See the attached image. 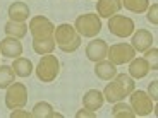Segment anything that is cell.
Wrapping results in <instances>:
<instances>
[{"instance_id": "cell-7", "label": "cell", "mask_w": 158, "mask_h": 118, "mask_svg": "<svg viewBox=\"0 0 158 118\" xmlns=\"http://www.w3.org/2000/svg\"><path fill=\"white\" fill-rule=\"evenodd\" d=\"M29 33L33 34V39H48L53 38L55 26L43 16H36L29 21Z\"/></svg>"}, {"instance_id": "cell-22", "label": "cell", "mask_w": 158, "mask_h": 118, "mask_svg": "<svg viewBox=\"0 0 158 118\" xmlns=\"http://www.w3.org/2000/svg\"><path fill=\"white\" fill-rule=\"evenodd\" d=\"M16 74H14V69L9 67V65H0V89H7L14 81Z\"/></svg>"}, {"instance_id": "cell-6", "label": "cell", "mask_w": 158, "mask_h": 118, "mask_svg": "<svg viewBox=\"0 0 158 118\" xmlns=\"http://www.w3.org/2000/svg\"><path fill=\"white\" fill-rule=\"evenodd\" d=\"M107 57L108 62H112L114 65H124V63H129L136 57V50L127 43H117L108 48Z\"/></svg>"}, {"instance_id": "cell-17", "label": "cell", "mask_w": 158, "mask_h": 118, "mask_svg": "<svg viewBox=\"0 0 158 118\" xmlns=\"http://www.w3.org/2000/svg\"><path fill=\"white\" fill-rule=\"evenodd\" d=\"M95 74L98 79L102 81H110L112 77L117 75V69L112 62H105V60H100L96 62V67H95Z\"/></svg>"}, {"instance_id": "cell-9", "label": "cell", "mask_w": 158, "mask_h": 118, "mask_svg": "<svg viewBox=\"0 0 158 118\" xmlns=\"http://www.w3.org/2000/svg\"><path fill=\"white\" fill-rule=\"evenodd\" d=\"M108 31L118 38H127L134 33V21L126 16H115L108 17Z\"/></svg>"}, {"instance_id": "cell-4", "label": "cell", "mask_w": 158, "mask_h": 118, "mask_svg": "<svg viewBox=\"0 0 158 118\" xmlns=\"http://www.w3.org/2000/svg\"><path fill=\"white\" fill-rule=\"evenodd\" d=\"M76 31L79 33V36L84 38H95L100 31H102V21H100L98 14H83L79 16L74 22Z\"/></svg>"}, {"instance_id": "cell-15", "label": "cell", "mask_w": 158, "mask_h": 118, "mask_svg": "<svg viewBox=\"0 0 158 118\" xmlns=\"http://www.w3.org/2000/svg\"><path fill=\"white\" fill-rule=\"evenodd\" d=\"M150 72V63L146 62V58H132L129 65V74L134 79H143L146 77Z\"/></svg>"}, {"instance_id": "cell-13", "label": "cell", "mask_w": 158, "mask_h": 118, "mask_svg": "<svg viewBox=\"0 0 158 118\" xmlns=\"http://www.w3.org/2000/svg\"><path fill=\"white\" fill-rule=\"evenodd\" d=\"M153 45V36L150 31L146 29H138V33H134L132 36V45L131 46L134 48L136 51H146L148 48H151Z\"/></svg>"}, {"instance_id": "cell-18", "label": "cell", "mask_w": 158, "mask_h": 118, "mask_svg": "<svg viewBox=\"0 0 158 118\" xmlns=\"http://www.w3.org/2000/svg\"><path fill=\"white\" fill-rule=\"evenodd\" d=\"M4 31L7 36H10V38H24L26 36V33H28V26L24 22H16V21H9L7 24L4 26Z\"/></svg>"}, {"instance_id": "cell-5", "label": "cell", "mask_w": 158, "mask_h": 118, "mask_svg": "<svg viewBox=\"0 0 158 118\" xmlns=\"http://www.w3.org/2000/svg\"><path fill=\"white\" fill-rule=\"evenodd\" d=\"M28 103V89L23 82H12L7 89L5 94V106L9 110H16V108H23Z\"/></svg>"}, {"instance_id": "cell-20", "label": "cell", "mask_w": 158, "mask_h": 118, "mask_svg": "<svg viewBox=\"0 0 158 118\" xmlns=\"http://www.w3.org/2000/svg\"><path fill=\"white\" fill-rule=\"evenodd\" d=\"M33 50L38 55H48L55 50V39L48 38V39H33Z\"/></svg>"}, {"instance_id": "cell-14", "label": "cell", "mask_w": 158, "mask_h": 118, "mask_svg": "<svg viewBox=\"0 0 158 118\" xmlns=\"http://www.w3.org/2000/svg\"><path fill=\"white\" fill-rule=\"evenodd\" d=\"M103 101H105L103 94L100 92V91H96V89L88 91L86 94L83 96V106L86 108V110H89V111L100 110V108L103 106Z\"/></svg>"}, {"instance_id": "cell-27", "label": "cell", "mask_w": 158, "mask_h": 118, "mask_svg": "<svg viewBox=\"0 0 158 118\" xmlns=\"http://www.w3.org/2000/svg\"><path fill=\"white\" fill-rule=\"evenodd\" d=\"M156 12H158V4H153L148 10V21L151 24H158V17H156Z\"/></svg>"}, {"instance_id": "cell-8", "label": "cell", "mask_w": 158, "mask_h": 118, "mask_svg": "<svg viewBox=\"0 0 158 118\" xmlns=\"http://www.w3.org/2000/svg\"><path fill=\"white\" fill-rule=\"evenodd\" d=\"M129 96H131V108L138 116H148L155 110L153 101L144 91H132Z\"/></svg>"}, {"instance_id": "cell-24", "label": "cell", "mask_w": 158, "mask_h": 118, "mask_svg": "<svg viewBox=\"0 0 158 118\" xmlns=\"http://www.w3.org/2000/svg\"><path fill=\"white\" fill-rule=\"evenodd\" d=\"M112 116L114 118H134V111H132V108L127 106L126 103H115L114 110H112Z\"/></svg>"}, {"instance_id": "cell-2", "label": "cell", "mask_w": 158, "mask_h": 118, "mask_svg": "<svg viewBox=\"0 0 158 118\" xmlns=\"http://www.w3.org/2000/svg\"><path fill=\"white\" fill-rule=\"evenodd\" d=\"M53 39L64 53H72L81 46V36L71 24H60L55 28Z\"/></svg>"}, {"instance_id": "cell-11", "label": "cell", "mask_w": 158, "mask_h": 118, "mask_svg": "<svg viewBox=\"0 0 158 118\" xmlns=\"http://www.w3.org/2000/svg\"><path fill=\"white\" fill-rule=\"evenodd\" d=\"M0 53L7 58H17L19 55H23V45L21 41H17V38L7 36L0 41Z\"/></svg>"}, {"instance_id": "cell-21", "label": "cell", "mask_w": 158, "mask_h": 118, "mask_svg": "<svg viewBox=\"0 0 158 118\" xmlns=\"http://www.w3.org/2000/svg\"><path fill=\"white\" fill-rule=\"evenodd\" d=\"M31 113H33L35 118H52V116H55V111H53L52 104H48V103H45V101L36 103Z\"/></svg>"}, {"instance_id": "cell-26", "label": "cell", "mask_w": 158, "mask_h": 118, "mask_svg": "<svg viewBox=\"0 0 158 118\" xmlns=\"http://www.w3.org/2000/svg\"><path fill=\"white\" fill-rule=\"evenodd\" d=\"M148 96L151 98V101H156L158 99V81H153L148 87Z\"/></svg>"}, {"instance_id": "cell-1", "label": "cell", "mask_w": 158, "mask_h": 118, "mask_svg": "<svg viewBox=\"0 0 158 118\" xmlns=\"http://www.w3.org/2000/svg\"><path fill=\"white\" fill-rule=\"evenodd\" d=\"M134 86L136 84L131 75L118 74V75H115L114 82L107 84V87L103 91V98L107 99L108 103H118L134 91Z\"/></svg>"}, {"instance_id": "cell-12", "label": "cell", "mask_w": 158, "mask_h": 118, "mask_svg": "<svg viewBox=\"0 0 158 118\" xmlns=\"http://www.w3.org/2000/svg\"><path fill=\"white\" fill-rule=\"evenodd\" d=\"M120 9H122L120 0H98V4H96V12L100 17H112L118 14Z\"/></svg>"}, {"instance_id": "cell-23", "label": "cell", "mask_w": 158, "mask_h": 118, "mask_svg": "<svg viewBox=\"0 0 158 118\" xmlns=\"http://www.w3.org/2000/svg\"><path fill=\"white\" fill-rule=\"evenodd\" d=\"M120 2L127 10L136 12V14H141V12L148 10V7H150L148 0H120Z\"/></svg>"}, {"instance_id": "cell-3", "label": "cell", "mask_w": 158, "mask_h": 118, "mask_svg": "<svg viewBox=\"0 0 158 118\" xmlns=\"http://www.w3.org/2000/svg\"><path fill=\"white\" fill-rule=\"evenodd\" d=\"M60 72V62L55 55H43L41 60L38 63V69H36V75L41 82H53L55 77Z\"/></svg>"}, {"instance_id": "cell-28", "label": "cell", "mask_w": 158, "mask_h": 118, "mask_svg": "<svg viewBox=\"0 0 158 118\" xmlns=\"http://www.w3.org/2000/svg\"><path fill=\"white\" fill-rule=\"evenodd\" d=\"M33 113H29V111H24V110H12L10 113V118H31Z\"/></svg>"}, {"instance_id": "cell-16", "label": "cell", "mask_w": 158, "mask_h": 118, "mask_svg": "<svg viewBox=\"0 0 158 118\" xmlns=\"http://www.w3.org/2000/svg\"><path fill=\"white\" fill-rule=\"evenodd\" d=\"M9 17L16 22H24L29 17V7L24 2H14L9 7Z\"/></svg>"}, {"instance_id": "cell-25", "label": "cell", "mask_w": 158, "mask_h": 118, "mask_svg": "<svg viewBox=\"0 0 158 118\" xmlns=\"http://www.w3.org/2000/svg\"><path fill=\"white\" fill-rule=\"evenodd\" d=\"M148 53H146V62L150 63V70H158V50L156 48H148Z\"/></svg>"}, {"instance_id": "cell-29", "label": "cell", "mask_w": 158, "mask_h": 118, "mask_svg": "<svg viewBox=\"0 0 158 118\" xmlns=\"http://www.w3.org/2000/svg\"><path fill=\"white\" fill-rule=\"evenodd\" d=\"M76 116L77 118H95L96 115H95V111H89V110H86V108H84V110H81V111H77V113H76Z\"/></svg>"}, {"instance_id": "cell-10", "label": "cell", "mask_w": 158, "mask_h": 118, "mask_svg": "<svg viewBox=\"0 0 158 118\" xmlns=\"http://www.w3.org/2000/svg\"><path fill=\"white\" fill-rule=\"evenodd\" d=\"M107 51H108V46L105 43V39H93L86 46V57L88 60L96 63L100 60L107 58Z\"/></svg>"}, {"instance_id": "cell-19", "label": "cell", "mask_w": 158, "mask_h": 118, "mask_svg": "<svg viewBox=\"0 0 158 118\" xmlns=\"http://www.w3.org/2000/svg\"><path fill=\"white\" fill-rule=\"evenodd\" d=\"M12 69H14V74L19 75V77H29L31 72H33V63H31V60H28V58L17 57V58L14 60Z\"/></svg>"}]
</instances>
